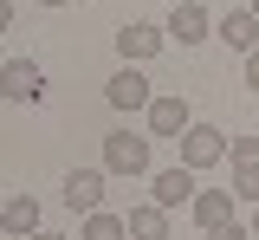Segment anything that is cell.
<instances>
[{
    "label": "cell",
    "instance_id": "obj_8",
    "mask_svg": "<svg viewBox=\"0 0 259 240\" xmlns=\"http://www.w3.org/2000/svg\"><path fill=\"white\" fill-rule=\"evenodd\" d=\"M168 39H182V46H201V39H214V20H207V7H201V0H182V7L168 13Z\"/></svg>",
    "mask_w": 259,
    "mask_h": 240
},
{
    "label": "cell",
    "instance_id": "obj_4",
    "mask_svg": "<svg viewBox=\"0 0 259 240\" xmlns=\"http://www.w3.org/2000/svg\"><path fill=\"white\" fill-rule=\"evenodd\" d=\"M104 104H110V110H149V104H156V91H149V78H143L136 65H123L110 85H104Z\"/></svg>",
    "mask_w": 259,
    "mask_h": 240
},
{
    "label": "cell",
    "instance_id": "obj_14",
    "mask_svg": "<svg viewBox=\"0 0 259 240\" xmlns=\"http://www.w3.org/2000/svg\"><path fill=\"white\" fill-rule=\"evenodd\" d=\"M84 240H130V221L97 208V214H84Z\"/></svg>",
    "mask_w": 259,
    "mask_h": 240
},
{
    "label": "cell",
    "instance_id": "obj_18",
    "mask_svg": "<svg viewBox=\"0 0 259 240\" xmlns=\"http://www.w3.org/2000/svg\"><path fill=\"white\" fill-rule=\"evenodd\" d=\"M246 85H253V91H259V52H253V59H246Z\"/></svg>",
    "mask_w": 259,
    "mask_h": 240
},
{
    "label": "cell",
    "instance_id": "obj_2",
    "mask_svg": "<svg viewBox=\"0 0 259 240\" xmlns=\"http://www.w3.org/2000/svg\"><path fill=\"white\" fill-rule=\"evenodd\" d=\"M0 98L7 104H39L46 98V71L32 65V59H7L0 65Z\"/></svg>",
    "mask_w": 259,
    "mask_h": 240
},
{
    "label": "cell",
    "instance_id": "obj_11",
    "mask_svg": "<svg viewBox=\"0 0 259 240\" xmlns=\"http://www.w3.org/2000/svg\"><path fill=\"white\" fill-rule=\"evenodd\" d=\"M188 214H194V227L207 234V227H221V221H233V188H201L188 202Z\"/></svg>",
    "mask_w": 259,
    "mask_h": 240
},
{
    "label": "cell",
    "instance_id": "obj_13",
    "mask_svg": "<svg viewBox=\"0 0 259 240\" xmlns=\"http://www.w3.org/2000/svg\"><path fill=\"white\" fill-rule=\"evenodd\" d=\"M130 240H168V208H156V202L130 208Z\"/></svg>",
    "mask_w": 259,
    "mask_h": 240
},
{
    "label": "cell",
    "instance_id": "obj_20",
    "mask_svg": "<svg viewBox=\"0 0 259 240\" xmlns=\"http://www.w3.org/2000/svg\"><path fill=\"white\" fill-rule=\"evenodd\" d=\"M32 240H71V234H46V227H39V234H32Z\"/></svg>",
    "mask_w": 259,
    "mask_h": 240
},
{
    "label": "cell",
    "instance_id": "obj_23",
    "mask_svg": "<svg viewBox=\"0 0 259 240\" xmlns=\"http://www.w3.org/2000/svg\"><path fill=\"white\" fill-rule=\"evenodd\" d=\"M253 13H259V0H253Z\"/></svg>",
    "mask_w": 259,
    "mask_h": 240
},
{
    "label": "cell",
    "instance_id": "obj_6",
    "mask_svg": "<svg viewBox=\"0 0 259 240\" xmlns=\"http://www.w3.org/2000/svg\"><path fill=\"white\" fill-rule=\"evenodd\" d=\"M214 39L253 59V52H259V13H253V7H233V13L221 20V26H214Z\"/></svg>",
    "mask_w": 259,
    "mask_h": 240
},
{
    "label": "cell",
    "instance_id": "obj_15",
    "mask_svg": "<svg viewBox=\"0 0 259 240\" xmlns=\"http://www.w3.org/2000/svg\"><path fill=\"white\" fill-rule=\"evenodd\" d=\"M227 156H233V169H259V137H233Z\"/></svg>",
    "mask_w": 259,
    "mask_h": 240
},
{
    "label": "cell",
    "instance_id": "obj_24",
    "mask_svg": "<svg viewBox=\"0 0 259 240\" xmlns=\"http://www.w3.org/2000/svg\"><path fill=\"white\" fill-rule=\"evenodd\" d=\"M175 7H182V0H175Z\"/></svg>",
    "mask_w": 259,
    "mask_h": 240
},
{
    "label": "cell",
    "instance_id": "obj_3",
    "mask_svg": "<svg viewBox=\"0 0 259 240\" xmlns=\"http://www.w3.org/2000/svg\"><path fill=\"white\" fill-rule=\"evenodd\" d=\"M104 169L110 175H149V137H130V130L104 137Z\"/></svg>",
    "mask_w": 259,
    "mask_h": 240
},
{
    "label": "cell",
    "instance_id": "obj_10",
    "mask_svg": "<svg viewBox=\"0 0 259 240\" xmlns=\"http://www.w3.org/2000/svg\"><path fill=\"white\" fill-rule=\"evenodd\" d=\"M188 124H194V110H188V98H156L149 104V130H156V137H188Z\"/></svg>",
    "mask_w": 259,
    "mask_h": 240
},
{
    "label": "cell",
    "instance_id": "obj_5",
    "mask_svg": "<svg viewBox=\"0 0 259 240\" xmlns=\"http://www.w3.org/2000/svg\"><path fill=\"white\" fill-rule=\"evenodd\" d=\"M162 46H168V26H149V20H130L123 33H117V52H123V65H143V59H156Z\"/></svg>",
    "mask_w": 259,
    "mask_h": 240
},
{
    "label": "cell",
    "instance_id": "obj_1",
    "mask_svg": "<svg viewBox=\"0 0 259 240\" xmlns=\"http://www.w3.org/2000/svg\"><path fill=\"white\" fill-rule=\"evenodd\" d=\"M214 163H227V130H214V124H188V137H182V169H214Z\"/></svg>",
    "mask_w": 259,
    "mask_h": 240
},
{
    "label": "cell",
    "instance_id": "obj_16",
    "mask_svg": "<svg viewBox=\"0 0 259 240\" xmlns=\"http://www.w3.org/2000/svg\"><path fill=\"white\" fill-rule=\"evenodd\" d=\"M233 195L259 208V169H233Z\"/></svg>",
    "mask_w": 259,
    "mask_h": 240
},
{
    "label": "cell",
    "instance_id": "obj_7",
    "mask_svg": "<svg viewBox=\"0 0 259 240\" xmlns=\"http://www.w3.org/2000/svg\"><path fill=\"white\" fill-rule=\"evenodd\" d=\"M104 175H110V169H71V175H65V208L97 214V208H104Z\"/></svg>",
    "mask_w": 259,
    "mask_h": 240
},
{
    "label": "cell",
    "instance_id": "obj_21",
    "mask_svg": "<svg viewBox=\"0 0 259 240\" xmlns=\"http://www.w3.org/2000/svg\"><path fill=\"white\" fill-rule=\"evenodd\" d=\"M39 7H71V0H39Z\"/></svg>",
    "mask_w": 259,
    "mask_h": 240
},
{
    "label": "cell",
    "instance_id": "obj_17",
    "mask_svg": "<svg viewBox=\"0 0 259 240\" xmlns=\"http://www.w3.org/2000/svg\"><path fill=\"white\" fill-rule=\"evenodd\" d=\"M201 240H253V227H240V221H221V227H207Z\"/></svg>",
    "mask_w": 259,
    "mask_h": 240
},
{
    "label": "cell",
    "instance_id": "obj_25",
    "mask_svg": "<svg viewBox=\"0 0 259 240\" xmlns=\"http://www.w3.org/2000/svg\"><path fill=\"white\" fill-rule=\"evenodd\" d=\"M0 208H7V202H0Z\"/></svg>",
    "mask_w": 259,
    "mask_h": 240
},
{
    "label": "cell",
    "instance_id": "obj_19",
    "mask_svg": "<svg viewBox=\"0 0 259 240\" xmlns=\"http://www.w3.org/2000/svg\"><path fill=\"white\" fill-rule=\"evenodd\" d=\"M7 26H13V0H0V33H7Z\"/></svg>",
    "mask_w": 259,
    "mask_h": 240
},
{
    "label": "cell",
    "instance_id": "obj_12",
    "mask_svg": "<svg viewBox=\"0 0 259 240\" xmlns=\"http://www.w3.org/2000/svg\"><path fill=\"white\" fill-rule=\"evenodd\" d=\"M0 227H7L13 240H32L39 234V202H32V195H13V202L0 208Z\"/></svg>",
    "mask_w": 259,
    "mask_h": 240
},
{
    "label": "cell",
    "instance_id": "obj_22",
    "mask_svg": "<svg viewBox=\"0 0 259 240\" xmlns=\"http://www.w3.org/2000/svg\"><path fill=\"white\" fill-rule=\"evenodd\" d=\"M253 234H259V214H253Z\"/></svg>",
    "mask_w": 259,
    "mask_h": 240
},
{
    "label": "cell",
    "instance_id": "obj_9",
    "mask_svg": "<svg viewBox=\"0 0 259 240\" xmlns=\"http://www.w3.org/2000/svg\"><path fill=\"white\" fill-rule=\"evenodd\" d=\"M194 195H201V188H194V169H182V163L149 182V202L156 208H182V202H194Z\"/></svg>",
    "mask_w": 259,
    "mask_h": 240
}]
</instances>
